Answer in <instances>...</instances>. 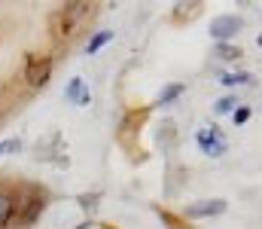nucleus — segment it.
Segmentation results:
<instances>
[{
  "instance_id": "obj_11",
  "label": "nucleus",
  "mask_w": 262,
  "mask_h": 229,
  "mask_svg": "<svg viewBox=\"0 0 262 229\" xmlns=\"http://www.w3.org/2000/svg\"><path fill=\"white\" fill-rule=\"evenodd\" d=\"M220 82L223 86H247V82H253V76L247 74V71H232V74L220 76Z\"/></svg>"
},
{
  "instance_id": "obj_1",
  "label": "nucleus",
  "mask_w": 262,
  "mask_h": 229,
  "mask_svg": "<svg viewBox=\"0 0 262 229\" xmlns=\"http://www.w3.org/2000/svg\"><path fill=\"white\" fill-rule=\"evenodd\" d=\"M195 141H198V150L204 153V156H213V159L229 150V144H226V138H223V132H220L216 126L201 129V132L195 135Z\"/></svg>"
},
{
  "instance_id": "obj_18",
  "label": "nucleus",
  "mask_w": 262,
  "mask_h": 229,
  "mask_svg": "<svg viewBox=\"0 0 262 229\" xmlns=\"http://www.w3.org/2000/svg\"><path fill=\"white\" fill-rule=\"evenodd\" d=\"M0 119H3V116H0Z\"/></svg>"
},
{
  "instance_id": "obj_3",
  "label": "nucleus",
  "mask_w": 262,
  "mask_h": 229,
  "mask_svg": "<svg viewBox=\"0 0 262 229\" xmlns=\"http://www.w3.org/2000/svg\"><path fill=\"white\" fill-rule=\"evenodd\" d=\"M28 86L31 89H43L52 79V58H28Z\"/></svg>"
},
{
  "instance_id": "obj_15",
  "label": "nucleus",
  "mask_w": 262,
  "mask_h": 229,
  "mask_svg": "<svg viewBox=\"0 0 262 229\" xmlns=\"http://www.w3.org/2000/svg\"><path fill=\"white\" fill-rule=\"evenodd\" d=\"M98 199H101L98 193H89V196H79V205H82V208H95V205H98Z\"/></svg>"
},
{
  "instance_id": "obj_13",
  "label": "nucleus",
  "mask_w": 262,
  "mask_h": 229,
  "mask_svg": "<svg viewBox=\"0 0 262 229\" xmlns=\"http://www.w3.org/2000/svg\"><path fill=\"white\" fill-rule=\"evenodd\" d=\"M21 150V141L18 138H6V141H0V156H12V153Z\"/></svg>"
},
{
  "instance_id": "obj_17",
  "label": "nucleus",
  "mask_w": 262,
  "mask_h": 229,
  "mask_svg": "<svg viewBox=\"0 0 262 229\" xmlns=\"http://www.w3.org/2000/svg\"><path fill=\"white\" fill-rule=\"evenodd\" d=\"M259 46H262V34H259Z\"/></svg>"
},
{
  "instance_id": "obj_12",
  "label": "nucleus",
  "mask_w": 262,
  "mask_h": 229,
  "mask_svg": "<svg viewBox=\"0 0 262 229\" xmlns=\"http://www.w3.org/2000/svg\"><path fill=\"white\" fill-rule=\"evenodd\" d=\"M238 104H241V101H238L235 95H226V98H220V101H216L213 113H216V116H223V113H235V110H238Z\"/></svg>"
},
{
  "instance_id": "obj_4",
  "label": "nucleus",
  "mask_w": 262,
  "mask_h": 229,
  "mask_svg": "<svg viewBox=\"0 0 262 229\" xmlns=\"http://www.w3.org/2000/svg\"><path fill=\"white\" fill-rule=\"evenodd\" d=\"M226 211V202L223 199H201V202H192V205H186V217L189 220H204V217H220Z\"/></svg>"
},
{
  "instance_id": "obj_6",
  "label": "nucleus",
  "mask_w": 262,
  "mask_h": 229,
  "mask_svg": "<svg viewBox=\"0 0 262 229\" xmlns=\"http://www.w3.org/2000/svg\"><path fill=\"white\" fill-rule=\"evenodd\" d=\"M15 214H18V193H12V190H0V229L9 226Z\"/></svg>"
},
{
  "instance_id": "obj_14",
  "label": "nucleus",
  "mask_w": 262,
  "mask_h": 229,
  "mask_svg": "<svg viewBox=\"0 0 262 229\" xmlns=\"http://www.w3.org/2000/svg\"><path fill=\"white\" fill-rule=\"evenodd\" d=\"M171 138H174V122H162V129H159V144H171Z\"/></svg>"
},
{
  "instance_id": "obj_7",
  "label": "nucleus",
  "mask_w": 262,
  "mask_h": 229,
  "mask_svg": "<svg viewBox=\"0 0 262 229\" xmlns=\"http://www.w3.org/2000/svg\"><path fill=\"white\" fill-rule=\"evenodd\" d=\"M64 98L70 104H76V107H85V104H92V95L85 92V82H82V76H73L70 82L64 86Z\"/></svg>"
},
{
  "instance_id": "obj_2",
  "label": "nucleus",
  "mask_w": 262,
  "mask_h": 229,
  "mask_svg": "<svg viewBox=\"0 0 262 229\" xmlns=\"http://www.w3.org/2000/svg\"><path fill=\"white\" fill-rule=\"evenodd\" d=\"M244 28V22L238 18V15H216L213 22H210V37L216 40V43H229V40H235V34Z\"/></svg>"
},
{
  "instance_id": "obj_8",
  "label": "nucleus",
  "mask_w": 262,
  "mask_h": 229,
  "mask_svg": "<svg viewBox=\"0 0 262 229\" xmlns=\"http://www.w3.org/2000/svg\"><path fill=\"white\" fill-rule=\"evenodd\" d=\"M183 92H186V82H168V86L159 92V104H162V107H168V104H174Z\"/></svg>"
},
{
  "instance_id": "obj_5",
  "label": "nucleus",
  "mask_w": 262,
  "mask_h": 229,
  "mask_svg": "<svg viewBox=\"0 0 262 229\" xmlns=\"http://www.w3.org/2000/svg\"><path fill=\"white\" fill-rule=\"evenodd\" d=\"M43 211H46V199H43V196L18 199V220H21V226H34Z\"/></svg>"
},
{
  "instance_id": "obj_16",
  "label": "nucleus",
  "mask_w": 262,
  "mask_h": 229,
  "mask_svg": "<svg viewBox=\"0 0 262 229\" xmlns=\"http://www.w3.org/2000/svg\"><path fill=\"white\" fill-rule=\"evenodd\" d=\"M247 119H250V110H247V107H238V110H235V126H244Z\"/></svg>"
},
{
  "instance_id": "obj_9",
  "label": "nucleus",
  "mask_w": 262,
  "mask_h": 229,
  "mask_svg": "<svg viewBox=\"0 0 262 229\" xmlns=\"http://www.w3.org/2000/svg\"><path fill=\"white\" fill-rule=\"evenodd\" d=\"M213 55H216V61H238L244 52L235 46V43H216V49H213Z\"/></svg>"
},
{
  "instance_id": "obj_10",
  "label": "nucleus",
  "mask_w": 262,
  "mask_h": 229,
  "mask_svg": "<svg viewBox=\"0 0 262 229\" xmlns=\"http://www.w3.org/2000/svg\"><path fill=\"white\" fill-rule=\"evenodd\" d=\"M110 40H113V31H95V34H92V40L85 43V52H89V55H95V52H98L101 46H107Z\"/></svg>"
}]
</instances>
